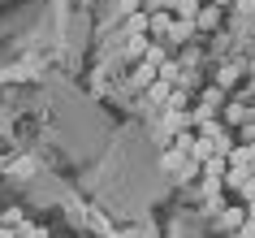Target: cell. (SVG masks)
Here are the masks:
<instances>
[{
    "mask_svg": "<svg viewBox=\"0 0 255 238\" xmlns=\"http://www.w3.org/2000/svg\"><path fill=\"white\" fill-rule=\"evenodd\" d=\"M242 78H247V61H242V56H225V61H216L212 87H221L225 95H234V87H242Z\"/></svg>",
    "mask_w": 255,
    "mask_h": 238,
    "instance_id": "1",
    "label": "cell"
},
{
    "mask_svg": "<svg viewBox=\"0 0 255 238\" xmlns=\"http://www.w3.org/2000/svg\"><path fill=\"white\" fill-rule=\"evenodd\" d=\"M221 121H225V126H242V121H255L251 100H234V95H229L225 108H221Z\"/></svg>",
    "mask_w": 255,
    "mask_h": 238,
    "instance_id": "2",
    "label": "cell"
},
{
    "mask_svg": "<svg viewBox=\"0 0 255 238\" xmlns=\"http://www.w3.org/2000/svg\"><path fill=\"white\" fill-rule=\"evenodd\" d=\"M221 22H225V9L203 0V9L195 13V35H212V30H221Z\"/></svg>",
    "mask_w": 255,
    "mask_h": 238,
    "instance_id": "3",
    "label": "cell"
},
{
    "mask_svg": "<svg viewBox=\"0 0 255 238\" xmlns=\"http://www.w3.org/2000/svg\"><path fill=\"white\" fill-rule=\"evenodd\" d=\"M164 39L173 43V48H186V43H195L199 35H195V22H182V17H173V26H169V35Z\"/></svg>",
    "mask_w": 255,
    "mask_h": 238,
    "instance_id": "4",
    "label": "cell"
},
{
    "mask_svg": "<svg viewBox=\"0 0 255 238\" xmlns=\"http://www.w3.org/2000/svg\"><path fill=\"white\" fill-rule=\"evenodd\" d=\"M147 48H151V35H147V30H130V35H126V56H130V61H143Z\"/></svg>",
    "mask_w": 255,
    "mask_h": 238,
    "instance_id": "5",
    "label": "cell"
},
{
    "mask_svg": "<svg viewBox=\"0 0 255 238\" xmlns=\"http://www.w3.org/2000/svg\"><path fill=\"white\" fill-rule=\"evenodd\" d=\"M242 221H247V204H225V208H221V217H216V225H221V230H238Z\"/></svg>",
    "mask_w": 255,
    "mask_h": 238,
    "instance_id": "6",
    "label": "cell"
},
{
    "mask_svg": "<svg viewBox=\"0 0 255 238\" xmlns=\"http://www.w3.org/2000/svg\"><path fill=\"white\" fill-rule=\"evenodd\" d=\"M199 9H203V0H173V17H182V22H195Z\"/></svg>",
    "mask_w": 255,
    "mask_h": 238,
    "instance_id": "7",
    "label": "cell"
},
{
    "mask_svg": "<svg viewBox=\"0 0 255 238\" xmlns=\"http://www.w3.org/2000/svg\"><path fill=\"white\" fill-rule=\"evenodd\" d=\"M225 169H229V156H208L199 178H225Z\"/></svg>",
    "mask_w": 255,
    "mask_h": 238,
    "instance_id": "8",
    "label": "cell"
},
{
    "mask_svg": "<svg viewBox=\"0 0 255 238\" xmlns=\"http://www.w3.org/2000/svg\"><path fill=\"white\" fill-rule=\"evenodd\" d=\"M151 82H156V65H147V61H138V65H134V87H138V91H147Z\"/></svg>",
    "mask_w": 255,
    "mask_h": 238,
    "instance_id": "9",
    "label": "cell"
},
{
    "mask_svg": "<svg viewBox=\"0 0 255 238\" xmlns=\"http://www.w3.org/2000/svg\"><path fill=\"white\" fill-rule=\"evenodd\" d=\"M169 95H173V87H169V82H160V78L147 87V100H151V104H169Z\"/></svg>",
    "mask_w": 255,
    "mask_h": 238,
    "instance_id": "10",
    "label": "cell"
},
{
    "mask_svg": "<svg viewBox=\"0 0 255 238\" xmlns=\"http://www.w3.org/2000/svg\"><path fill=\"white\" fill-rule=\"evenodd\" d=\"M156 78L169 82V87H177V78H182V65H177V61H164V65L156 69Z\"/></svg>",
    "mask_w": 255,
    "mask_h": 238,
    "instance_id": "11",
    "label": "cell"
},
{
    "mask_svg": "<svg viewBox=\"0 0 255 238\" xmlns=\"http://www.w3.org/2000/svg\"><path fill=\"white\" fill-rule=\"evenodd\" d=\"M17 238H48V225H35V221H22V225H17Z\"/></svg>",
    "mask_w": 255,
    "mask_h": 238,
    "instance_id": "12",
    "label": "cell"
},
{
    "mask_svg": "<svg viewBox=\"0 0 255 238\" xmlns=\"http://www.w3.org/2000/svg\"><path fill=\"white\" fill-rule=\"evenodd\" d=\"M234 13H238L242 22H251V26H255V0H234Z\"/></svg>",
    "mask_w": 255,
    "mask_h": 238,
    "instance_id": "13",
    "label": "cell"
},
{
    "mask_svg": "<svg viewBox=\"0 0 255 238\" xmlns=\"http://www.w3.org/2000/svg\"><path fill=\"white\" fill-rule=\"evenodd\" d=\"M199 186H203V199H212V195H221V191H225V182H221V178H199Z\"/></svg>",
    "mask_w": 255,
    "mask_h": 238,
    "instance_id": "14",
    "label": "cell"
},
{
    "mask_svg": "<svg viewBox=\"0 0 255 238\" xmlns=\"http://www.w3.org/2000/svg\"><path fill=\"white\" fill-rule=\"evenodd\" d=\"M22 221H26V217H22V208H4V212H0V225H9V230H17Z\"/></svg>",
    "mask_w": 255,
    "mask_h": 238,
    "instance_id": "15",
    "label": "cell"
},
{
    "mask_svg": "<svg viewBox=\"0 0 255 238\" xmlns=\"http://www.w3.org/2000/svg\"><path fill=\"white\" fill-rule=\"evenodd\" d=\"M229 199L225 195H212V199H203V212H208V217H221V208H225Z\"/></svg>",
    "mask_w": 255,
    "mask_h": 238,
    "instance_id": "16",
    "label": "cell"
},
{
    "mask_svg": "<svg viewBox=\"0 0 255 238\" xmlns=\"http://www.w3.org/2000/svg\"><path fill=\"white\" fill-rule=\"evenodd\" d=\"M238 195H242V204H251V199H255V173H251V178H247V182L238 186Z\"/></svg>",
    "mask_w": 255,
    "mask_h": 238,
    "instance_id": "17",
    "label": "cell"
},
{
    "mask_svg": "<svg viewBox=\"0 0 255 238\" xmlns=\"http://www.w3.org/2000/svg\"><path fill=\"white\" fill-rule=\"evenodd\" d=\"M234 238H255V217H247V221L234 230Z\"/></svg>",
    "mask_w": 255,
    "mask_h": 238,
    "instance_id": "18",
    "label": "cell"
},
{
    "mask_svg": "<svg viewBox=\"0 0 255 238\" xmlns=\"http://www.w3.org/2000/svg\"><path fill=\"white\" fill-rule=\"evenodd\" d=\"M242 143H255V121H242Z\"/></svg>",
    "mask_w": 255,
    "mask_h": 238,
    "instance_id": "19",
    "label": "cell"
},
{
    "mask_svg": "<svg viewBox=\"0 0 255 238\" xmlns=\"http://www.w3.org/2000/svg\"><path fill=\"white\" fill-rule=\"evenodd\" d=\"M208 4H216V9H234V0H208Z\"/></svg>",
    "mask_w": 255,
    "mask_h": 238,
    "instance_id": "20",
    "label": "cell"
},
{
    "mask_svg": "<svg viewBox=\"0 0 255 238\" xmlns=\"http://www.w3.org/2000/svg\"><path fill=\"white\" fill-rule=\"evenodd\" d=\"M0 238H17V230H9V225H0Z\"/></svg>",
    "mask_w": 255,
    "mask_h": 238,
    "instance_id": "21",
    "label": "cell"
}]
</instances>
